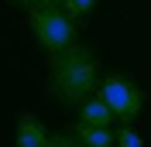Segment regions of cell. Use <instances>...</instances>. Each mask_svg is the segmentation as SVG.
Masks as SVG:
<instances>
[{"mask_svg": "<svg viewBox=\"0 0 151 147\" xmlns=\"http://www.w3.org/2000/svg\"><path fill=\"white\" fill-rule=\"evenodd\" d=\"M100 82H103V69L93 48L76 41L65 51L48 55V96L62 110H79L89 96H96Z\"/></svg>", "mask_w": 151, "mask_h": 147, "instance_id": "6da1fadb", "label": "cell"}, {"mask_svg": "<svg viewBox=\"0 0 151 147\" xmlns=\"http://www.w3.org/2000/svg\"><path fill=\"white\" fill-rule=\"evenodd\" d=\"M28 28H31V34H35V41L45 48L48 55L65 51V48H72L76 41H79V24L65 14L62 0L31 7L28 10Z\"/></svg>", "mask_w": 151, "mask_h": 147, "instance_id": "7a4b0ae2", "label": "cell"}, {"mask_svg": "<svg viewBox=\"0 0 151 147\" xmlns=\"http://www.w3.org/2000/svg\"><path fill=\"white\" fill-rule=\"evenodd\" d=\"M100 96L106 99V106L113 110V116L120 120V123H134V120L141 116V106H144V92L141 86L127 79V75L113 72V75H103V82H100Z\"/></svg>", "mask_w": 151, "mask_h": 147, "instance_id": "3957f363", "label": "cell"}, {"mask_svg": "<svg viewBox=\"0 0 151 147\" xmlns=\"http://www.w3.org/2000/svg\"><path fill=\"white\" fill-rule=\"evenodd\" d=\"M48 137H52L48 127L35 116V113H21L17 116V127H14V144L17 147H45Z\"/></svg>", "mask_w": 151, "mask_h": 147, "instance_id": "277c9868", "label": "cell"}, {"mask_svg": "<svg viewBox=\"0 0 151 147\" xmlns=\"http://www.w3.org/2000/svg\"><path fill=\"white\" fill-rule=\"evenodd\" d=\"M76 113H79V123H86V127H110L113 120H117V116H113V110L106 106V99L100 96V92L89 96Z\"/></svg>", "mask_w": 151, "mask_h": 147, "instance_id": "5b68a950", "label": "cell"}, {"mask_svg": "<svg viewBox=\"0 0 151 147\" xmlns=\"http://www.w3.org/2000/svg\"><path fill=\"white\" fill-rule=\"evenodd\" d=\"M76 137L83 140V147H113V144H117V130H110V127H86V123H76Z\"/></svg>", "mask_w": 151, "mask_h": 147, "instance_id": "8992f818", "label": "cell"}, {"mask_svg": "<svg viewBox=\"0 0 151 147\" xmlns=\"http://www.w3.org/2000/svg\"><path fill=\"white\" fill-rule=\"evenodd\" d=\"M96 4H100V0H62L65 14L76 21V24H83V21H86V17H89V14L96 10Z\"/></svg>", "mask_w": 151, "mask_h": 147, "instance_id": "52a82bcc", "label": "cell"}, {"mask_svg": "<svg viewBox=\"0 0 151 147\" xmlns=\"http://www.w3.org/2000/svg\"><path fill=\"white\" fill-rule=\"evenodd\" d=\"M117 147H144V140H141V133L134 127L120 123V127H117Z\"/></svg>", "mask_w": 151, "mask_h": 147, "instance_id": "ba28073f", "label": "cell"}, {"mask_svg": "<svg viewBox=\"0 0 151 147\" xmlns=\"http://www.w3.org/2000/svg\"><path fill=\"white\" fill-rule=\"evenodd\" d=\"M45 147H83V140L76 137V133H52Z\"/></svg>", "mask_w": 151, "mask_h": 147, "instance_id": "9c48e42d", "label": "cell"}, {"mask_svg": "<svg viewBox=\"0 0 151 147\" xmlns=\"http://www.w3.org/2000/svg\"><path fill=\"white\" fill-rule=\"evenodd\" d=\"M14 7H24V10H31V7H41V4H55V0H10Z\"/></svg>", "mask_w": 151, "mask_h": 147, "instance_id": "30bf717a", "label": "cell"}, {"mask_svg": "<svg viewBox=\"0 0 151 147\" xmlns=\"http://www.w3.org/2000/svg\"><path fill=\"white\" fill-rule=\"evenodd\" d=\"M113 147H117V144H113Z\"/></svg>", "mask_w": 151, "mask_h": 147, "instance_id": "8fae6325", "label": "cell"}]
</instances>
